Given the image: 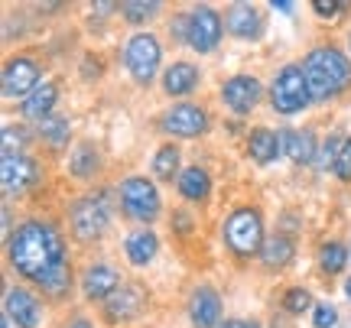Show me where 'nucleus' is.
<instances>
[{"label":"nucleus","mask_w":351,"mask_h":328,"mask_svg":"<svg viewBox=\"0 0 351 328\" xmlns=\"http://www.w3.org/2000/svg\"><path fill=\"white\" fill-rule=\"evenodd\" d=\"M156 10H160L156 0H127V3H121V13H124L130 23H143V20H150Z\"/></svg>","instance_id":"30"},{"label":"nucleus","mask_w":351,"mask_h":328,"mask_svg":"<svg viewBox=\"0 0 351 328\" xmlns=\"http://www.w3.org/2000/svg\"><path fill=\"white\" fill-rule=\"evenodd\" d=\"M319 264H322V270L326 273H341L345 270V264H348V247L345 244H326L322 247V253H319Z\"/></svg>","instance_id":"27"},{"label":"nucleus","mask_w":351,"mask_h":328,"mask_svg":"<svg viewBox=\"0 0 351 328\" xmlns=\"http://www.w3.org/2000/svg\"><path fill=\"white\" fill-rule=\"evenodd\" d=\"M189 318L195 328H218L221 318V296L212 286H199L192 292V305H189Z\"/></svg>","instance_id":"14"},{"label":"nucleus","mask_w":351,"mask_h":328,"mask_svg":"<svg viewBox=\"0 0 351 328\" xmlns=\"http://www.w3.org/2000/svg\"><path fill=\"white\" fill-rule=\"evenodd\" d=\"M247 147H251V156L254 163H274L276 156L283 153V147H280V137H276L274 130H267V127H257V130H251V140H247Z\"/></svg>","instance_id":"20"},{"label":"nucleus","mask_w":351,"mask_h":328,"mask_svg":"<svg viewBox=\"0 0 351 328\" xmlns=\"http://www.w3.org/2000/svg\"><path fill=\"white\" fill-rule=\"evenodd\" d=\"M313 10L319 13V16H335V13L341 10L339 0H313Z\"/></svg>","instance_id":"35"},{"label":"nucleus","mask_w":351,"mask_h":328,"mask_svg":"<svg viewBox=\"0 0 351 328\" xmlns=\"http://www.w3.org/2000/svg\"><path fill=\"white\" fill-rule=\"evenodd\" d=\"M309 303H313V296H309L306 290H289L287 296H283V309H287V312H293V316L306 312V309H309Z\"/></svg>","instance_id":"32"},{"label":"nucleus","mask_w":351,"mask_h":328,"mask_svg":"<svg viewBox=\"0 0 351 328\" xmlns=\"http://www.w3.org/2000/svg\"><path fill=\"white\" fill-rule=\"evenodd\" d=\"M124 251H127V260L134 266H147L156 257V251H160V240H156V234H153L150 227H140V231H134L127 238Z\"/></svg>","instance_id":"19"},{"label":"nucleus","mask_w":351,"mask_h":328,"mask_svg":"<svg viewBox=\"0 0 351 328\" xmlns=\"http://www.w3.org/2000/svg\"><path fill=\"white\" fill-rule=\"evenodd\" d=\"M221 101L231 108L234 114H247L257 108L261 101V81L251 75H234L225 81V88H221Z\"/></svg>","instance_id":"12"},{"label":"nucleus","mask_w":351,"mask_h":328,"mask_svg":"<svg viewBox=\"0 0 351 328\" xmlns=\"http://www.w3.org/2000/svg\"><path fill=\"white\" fill-rule=\"evenodd\" d=\"M39 85L43 81H39V68L33 59L16 55V59H10V62L3 65V94L7 98H23L26 101Z\"/></svg>","instance_id":"9"},{"label":"nucleus","mask_w":351,"mask_h":328,"mask_svg":"<svg viewBox=\"0 0 351 328\" xmlns=\"http://www.w3.org/2000/svg\"><path fill=\"white\" fill-rule=\"evenodd\" d=\"M302 75L315 101H328L351 85V62L341 49H313L302 62Z\"/></svg>","instance_id":"2"},{"label":"nucleus","mask_w":351,"mask_h":328,"mask_svg":"<svg viewBox=\"0 0 351 328\" xmlns=\"http://www.w3.org/2000/svg\"><path fill=\"white\" fill-rule=\"evenodd\" d=\"M270 101L280 114H296L313 101L306 75H302V65H283L280 68V75L274 78V88H270Z\"/></svg>","instance_id":"3"},{"label":"nucleus","mask_w":351,"mask_h":328,"mask_svg":"<svg viewBox=\"0 0 351 328\" xmlns=\"http://www.w3.org/2000/svg\"><path fill=\"white\" fill-rule=\"evenodd\" d=\"M143 303H147V292L140 290V286H121V290L108 299V316H111L114 322L134 318L140 309H143Z\"/></svg>","instance_id":"17"},{"label":"nucleus","mask_w":351,"mask_h":328,"mask_svg":"<svg viewBox=\"0 0 351 328\" xmlns=\"http://www.w3.org/2000/svg\"><path fill=\"white\" fill-rule=\"evenodd\" d=\"M244 328H261V325L257 322H244Z\"/></svg>","instance_id":"40"},{"label":"nucleus","mask_w":351,"mask_h":328,"mask_svg":"<svg viewBox=\"0 0 351 328\" xmlns=\"http://www.w3.org/2000/svg\"><path fill=\"white\" fill-rule=\"evenodd\" d=\"M108 221H111V202H108L104 192L78 199L75 208H72V231H75L78 240L101 238L104 227H108Z\"/></svg>","instance_id":"5"},{"label":"nucleus","mask_w":351,"mask_h":328,"mask_svg":"<svg viewBox=\"0 0 351 328\" xmlns=\"http://www.w3.org/2000/svg\"><path fill=\"white\" fill-rule=\"evenodd\" d=\"M39 286H43V292H46V296H52V299L65 296V292H69V286H72V270H69V264H62L56 273H52V277L43 279Z\"/></svg>","instance_id":"28"},{"label":"nucleus","mask_w":351,"mask_h":328,"mask_svg":"<svg viewBox=\"0 0 351 328\" xmlns=\"http://www.w3.org/2000/svg\"><path fill=\"white\" fill-rule=\"evenodd\" d=\"M0 182H3V192L7 195H23L29 186L39 182V166L16 153V156H3V166H0Z\"/></svg>","instance_id":"10"},{"label":"nucleus","mask_w":351,"mask_h":328,"mask_svg":"<svg viewBox=\"0 0 351 328\" xmlns=\"http://www.w3.org/2000/svg\"><path fill=\"white\" fill-rule=\"evenodd\" d=\"M39 137L46 140L49 147H65V143H69V121L49 114L46 121H39Z\"/></svg>","instance_id":"26"},{"label":"nucleus","mask_w":351,"mask_h":328,"mask_svg":"<svg viewBox=\"0 0 351 328\" xmlns=\"http://www.w3.org/2000/svg\"><path fill=\"white\" fill-rule=\"evenodd\" d=\"M221 328H244V318H228Z\"/></svg>","instance_id":"37"},{"label":"nucleus","mask_w":351,"mask_h":328,"mask_svg":"<svg viewBox=\"0 0 351 328\" xmlns=\"http://www.w3.org/2000/svg\"><path fill=\"white\" fill-rule=\"evenodd\" d=\"M341 143H345V137H328L326 143L319 147V160H315V163H319V169H328V166L335 169V160H339Z\"/></svg>","instance_id":"31"},{"label":"nucleus","mask_w":351,"mask_h":328,"mask_svg":"<svg viewBox=\"0 0 351 328\" xmlns=\"http://www.w3.org/2000/svg\"><path fill=\"white\" fill-rule=\"evenodd\" d=\"M289 257H293V240L289 238H283V234H276V238H270V240H263V247H261V260H263V266H283V264H289Z\"/></svg>","instance_id":"24"},{"label":"nucleus","mask_w":351,"mask_h":328,"mask_svg":"<svg viewBox=\"0 0 351 328\" xmlns=\"http://www.w3.org/2000/svg\"><path fill=\"white\" fill-rule=\"evenodd\" d=\"M10 264L20 277H29L33 283H43L65 264V244L62 234L46 221H23L16 234L7 244Z\"/></svg>","instance_id":"1"},{"label":"nucleus","mask_w":351,"mask_h":328,"mask_svg":"<svg viewBox=\"0 0 351 328\" xmlns=\"http://www.w3.org/2000/svg\"><path fill=\"white\" fill-rule=\"evenodd\" d=\"M176 169H179V150L176 147H160V153L153 156V173L160 179H173Z\"/></svg>","instance_id":"29"},{"label":"nucleus","mask_w":351,"mask_h":328,"mask_svg":"<svg viewBox=\"0 0 351 328\" xmlns=\"http://www.w3.org/2000/svg\"><path fill=\"white\" fill-rule=\"evenodd\" d=\"M348 46H351V36H348Z\"/></svg>","instance_id":"41"},{"label":"nucleus","mask_w":351,"mask_h":328,"mask_svg":"<svg viewBox=\"0 0 351 328\" xmlns=\"http://www.w3.org/2000/svg\"><path fill=\"white\" fill-rule=\"evenodd\" d=\"M69 169H72L78 179L95 176V169H98V153H95V147H91V143H78L75 150H72V156H69Z\"/></svg>","instance_id":"25"},{"label":"nucleus","mask_w":351,"mask_h":328,"mask_svg":"<svg viewBox=\"0 0 351 328\" xmlns=\"http://www.w3.org/2000/svg\"><path fill=\"white\" fill-rule=\"evenodd\" d=\"M335 322H339L335 305H328V303H319V305H315V316H313V325L315 328H332Z\"/></svg>","instance_id":"34"},{"label":"nucleus","mask_w":351,"mask_h":328,"mask_svg":"<svg viewBox=\"0 0 351 328\" xmlns=\"http://www.w3.org/2000/svg\"><path fill=\"white\" fill-rule=\"evenodd\" d=\"M270 7H274V10H280V13H293V3H287V0H274Z\"/></svg>","instance_id":"36"},{"label":"nucleus","mask_w":351,"mask_h":328,"mask_svg":"<svg viewBox=\"0 0 351 328\" xmlns=\"http://www.w3.org/2000/svg\"><path fill=\"white\" fill-rule=\"evenodd\" d=\"M56 98H59V94H56V85H52V81H43V85L23 101V114L29 121H46L49 111L56 108Z\"/></svg>","instance_id":"23"},{"label":"nucleus","mask_w":351,"mask_h":328,"mask_svg":"<svg viewBox=\"0 0 351 328\" xmlns=\"http://www.w3.org/2000/svg\"><path fill=\"white\" fill-rule=\"evenodd\" d=\"M345 296L351 299V277H348V283H345Z\"/></svg>","instance_id":"39"},{"label":"nucleus","mask_w":351,"mask_h":328,"mask_svg":"<svg viewBox=\"0 0 351 328\" xmlns=\"http://www.w3.org/2000/svg\"><path fill=\"white\" fill-rule=\"evenodd\" d=\"M280 147L293 163H313L315 160V137L313 130H283L280 134Z\"/></svg>","instance_id":"18"},{"label":"nucleus","mask_w":351,"mask_h":328,"mask_svg":"<svg viewBox=\"0 0 351 328\" xmlns=\"http://www.w3.org/2000/svg\"><path fill=\"white\" fill-rule=\"evenodd\" d=\"M195 85H199V68L195 65L176 62L173 68H166V75H163L166 94H189Z\"/></svg>","instance_id":"22"},{"label":"nucleus","mask_w":351,"mask_h":328,"mask_svg":"<svg viewBox=\"0 0 351 328\" xmlns=\"http://www.w3.org/2000/svg\"><path fill=\"white\" fill-rule=\"evenodd\" d=\"M3 309H7V322H13L16 328H39V322H43V303H39V296H33L23 286H13L7 292Z\"/></svg>","instance_id":"11"},{"label":"nucleus","mask_w":351,"mask_h":328,"mask_svg":"<svg viewBox=\"0 0 351 328\" xmlns=\"http://www.w3.org/2000/svg\"><path fill=\"white\" fill-rule=\"evenodd\" d=\"M82 286H85V296H88V299H111L114 292L121 290V277L114 273L111 266L95 264V266H88V270H85Z\"/></svg>","instance_id":"16"},{"label":"nucleus","mask_w":351,"mask_h":328,"mask_svg":"<svg viewBox=\"0 0 351 328\" xmlns=\"http://www.w3.org/2000/svg\"><path fill=\"white\" fill-rule=\"evenodd\" d=\"M335 176L345 179V182L351 179V137H345V143H341L339 160H335Z\"/></svg>","instance_id":"33"},{"label":"nucleus","mask_w":351,"mask_h":328,"mask_svg":"<svg viewBox=\"0 0 351 328\" xmlns=\"http://www.w3.org/2000/svg\"><path fill=\"white\" fill-rule=\"evenodd\" d=\"M163 127L176 137H199L208 127V114L195 104H176L173 111L163 117Z\"/></svg>","instance_id":"13"},{"label":"nucleus","mask_w":351,"mask_h":328,"mask_svg":"<svg viewBox=\"0 0 351 328\" xmlns=\"http://www.w3.org/2000/svg\"><path fill=\"white\" fill-rule=\"evenodd\" d=\"M124 59H127V68H130L134 81H140V85H150L153 78H156L160 59H163L160 39L150 36V33H137V36L127 42Z\"/></svg>","instance_id":"6"},{"label":"nucleus","mask_w":351,"mask_h":328,"mask_svg":"<svg viewBox=\"0 0 351 328\" xmlns=\"http://www.w3.org/2000/svg\"><path fill=\"white\" fill-rule=\"evenodd\" d=\"M69 328H91V322H85V318H75V322H72Z\"/></svg>","instance_id":"38"},{"label":"nucleus","mask_w":351,"mask_h":328,"mask_svg":"<svg viewBox=\"0 0 351 328\" xmlns=\"http://www.w3.org/2000/svg\"><path fill=\"white\" fill-rule=\"evenodd\" d=\"M179 192H182V199H189V202H205L208 192H212V179H208V173L199 169V166L182 169V173H179Z\"/></svg>","instance_id":"21"},{"label":"nucleus","mask_w":351,"mask_h":328,"mask_svg":"<svg viewBox=\"0 0 351 328\" xmlns=\"http://www.w3.org/2000/svg\"><path fill=\"white\" fill-rule=\"evenodd\" d=\"M121 205H124V212L134 221H153V218L160 215V192L153 186L150 179H124V186H121Z\"/></svg>","instance_id":"7"},{"label":"nucleus","mask_w":351,"mask_h":328,"mask_svg":"<svg viewBox=\"0 0 351 328\" xmlns=\"http://www.w3.org/2000/svg\"><path fill=\"white\" fill-rule=\"evenodd\" d=\"M221 16L212 10V7H199V10L189 13V33H186V42L192 46L195 52H212L218 42H221Z\"/></svg>","instance_id":"8"},{"label":"nucleus","mask_w":351,"mask_h":328,"mask_svg":"<svg viewBox=\"0 0 351 328\" xmlns=\"http://www.w3.org/2000/svg\"><path fill=\"white\" fill-rule=\"evenodd\" d=\"M225 26H228V33H234L238 39H254V36H261V29H263L261 13H257V7H251V3L228 7Z\"/></svg>","instance_id":"15"},{"label":"nucleus","mask_w":351,"mask_h":328,"mask_svg":"<svg viewBox=\"0 0 351 328\" xmlns=\"http://www.w3.org/2000/svg\"><path fill=\"white\" fill-rule=\"evenodd\" d=\"M225 240H228V247L234 253H241V257L261 253V247H263L261 212H254V208H238V212L225 221Z\"/></svg>","instance_id":"4"}]
</instances>
